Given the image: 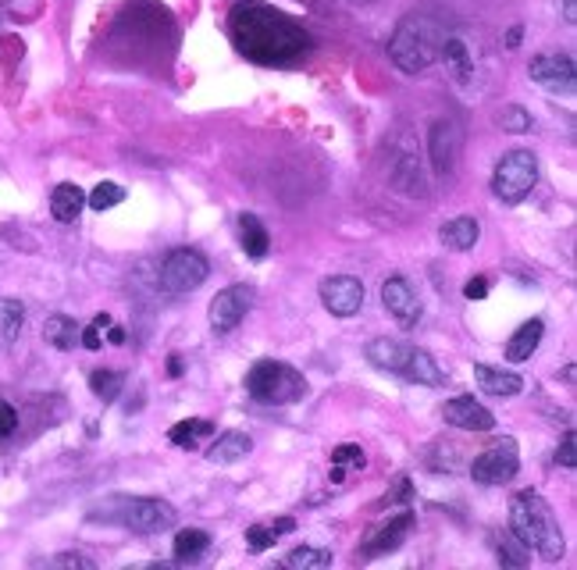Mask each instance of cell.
Listing matches in <instances>:
<instances>
[{
  "instance_id": "obj_8",
  "label": "cell",
  "mask_w": 577,
  "mask_h": 570,
  "mask_svg": "<svg viewBox=\"0 0 577 570\" xmlns=\"http://www.w3.org/2000/svg\"><path fill=\"white\" fill-rule=\"evenodd\" d=\"M207 275H211V264L193 246H179L161 261V282L168 285L171 293H193V289H200L207 282Z\"/></svg>"
},
{
  "instance_id": "obj_31",
  "label": "cell",
  "mask_w": 577,
  "mask_h": 570,
  "mask_svg": "<svg viewBox=\"0 0 577 570\" xmlns=\"http://www.w3.org/2000/svg\"><path fill=\"white\" fill-rule=\"evenodd\" d=\"M285 567L289 570H325L332 567V549H310V546H300L293 553L285 556Z\"/></svg>"
},
{
  "instance_id": "obj_3",
  "label": "cell",
  "mask_w": 577,
  "mask_h": 570,
  "mask_svg": "<svg viewBox=\"0 0 577 570\" xmlns=\"http://www.w3.org/2000/svg\"><path fill=\"white\" fill-rule=\"evenodd\" d=\"M446 29L431 15H403L389 36V61L403 75H421L439 61Z\"/></svg>"
},
{
  "instance_id": "obj_33",
  "label": "cell",
  "mask_w": 577,
  "mask_h": 570,
  "mask_svg": "<svg viewBox=\"0 0 577 570\" xmlns=\"http://www.w3.org/2000/svg\"><path fill=\"white\" fill-rule=\"evenodd\" d=\"M122 200H125V189L118 186V182H100V186L86 196V204H90L93 211H111V207H118Z\"/></svg>"
},
{
  "instance_id": "obj_39",
  "label": "cell",
  "mask_w": 577,
  "mask_h": 570,
  "mask_svg": "<svg viewBox=\"0 0 577 570\" xmlns=\"http://www.w3.org/2000/svg\"><path fill=\"white\" fill-rule=\"evenodd\" d=\"M54 567H75V570H97V563L90 560V556H82V553H61L54 556Z\"/></svg>"
},
{
  "instance_id": "obj_34",
  "label": "cell",
  "mask_w": 577,
  "mask_h": 570,
  "mask_svg": "<svg viewBox=\"0 0 577 570\" xmlns=\"http://www.w3.org/2000/svg\"><path fill=\"white\" fill-rule=\"evenodd\" d=\"M499 125H503V132H528L531 129V114L524 111L521 104H510L499 111Z\"/></svg>"
},
{
  "instance_id": "obj_2",
  "label": "cell",
  "mask_w": 577,
  "mask_h": 570,
  "mask_svg": "<svg viewBox=\"0 0 577 570\" xmlns=\"http://www.w3.org/2000/svg\"><path fill=\"white\" fill-rule=\"evenodd\" d=\"M510 531L521 538L528 549H535L545 563H560L563 553H567V542H563V531L553 506L545 503L538 492H517V496H513Z\"/></svg>"
},
{
  "instance_id": "obj_27",
  "label": "cell",
  "mask_w": 577,
  "mask_h": 570,
  "mask_svg": "<svg viewBox=\"0 0 577 570\" xmlns=\"http://www.w3.org/2000/svg\"><path fill=\"white\" fill-rule=\"evenodd\" d=\"M79 332L82 328L75 325V318H68V314H54V318H47V325H43V339H47L54 350H75Z\"/></svg>"
},
{
  "instance_id": "obj_44",
  "label": "cell",
  "mask_w": 577,
  "mask_h": 570,
  "mask_svg": "<svg viewBox=\"0 0 577 570\" xmlns=\"http://www.w3.org/2000/svg\"><path fill=\"white\" fill-rule=\"evenodd\" d=\"M521 29H524V25H513V29H510V36H506V47H517V43H521Z\"/></svg>"
},
{
  "instance_id": "obj_15",
  "label": "cell",
  "mask_w": 577,
  "mask_h": 570,
  "mask_svg": "<svg viewBox=\"0 0 577 570\" xmlns=\"http://www.w3.org/2000/svg\"><path fill=\"white\" fill-rule=\"evenodd\" d=\"M442 417H446V424L460 428V432H492V428H496V414L481 407L474 396L449 399L446 410H442Z\"/></svg>"
},
{
  "instance_id": "obj_24",
  "label": "cell",
  "mask_w": 577,
  "mask_h": 570,
  "mask_svg": "<svg viewBox=\"0 0 577 570\" xmlns=\"http://www.w3.org/2000/svg\"><path fill=\"white\" fill-rule=\"evenodd\" d=\"M289 531H296L293 517H278V521L253 524V528H246V546H250V553H264V549H271L278 538L289 535Z\"/></svg>"
},
{
  "instance_id": "obj_36",
  "label": "cell",
  "mask_w": 577,
  "mask_h": 570,
  "mask_svg": "<svg viewBox=\"0 0 577 570\" xmlns=\"http://www.w3.org/2000/svg\"><path fill=\"white\" fill-rule=\"evenodd\" d=\"M367 464V456H364V449L360 446H335L332 449V467H364Z\"/></svg>"
},
{
  "instance_id": "obj_41",
  "label": "cell",
  "mask_w": 577,
  "mask_h": 570,
  "mask_svg": "<svg viewBox=\"0 0 577 570\" xmlns=\"http://www.w3.org/2000/svg\"><path fill=\"white\" fill-rule=\"evenodd\" d=\"M107 342H114V346H125V328H118V325L107 328Z\"/></svg>"
},
{
  "instance_id": "obj_37",
  "label": "cell",
  "mask_w": 577,
  "mask_h": 570,
  "mask_svg": "<svg viewBox=\"0 0 577 570\" xmlns=\"http://www.w3.org/2000/svg\"><path fill=\"white\" fill-rule=\"evenodd\" d=\"M556 464H563V467H570V471H574V467H577V449H574V432H563V439H560V446H556Z\"/></svg>"
},
{
  "instance_id": "obj_18",
  "label": "cell",
  "mask_w": 577,
  "mask_h": 570,
  "mask_svg": "<svg viewBox=\"0 0 577 570\" xmlns=\"http://www.w3.org/2000/svg\"><path fill=\"white\" fill-rule=\"evenodd\" d=\"M82 207H86V193H82L75 182H61V186H54V193H50V214H54V221L72 225V221H79Z\"/></svg>"
},
{
  "instance_id": "obj_16",
  "label": "cell",
  "mask_w": 577,
  "mask_h": 570,
  "mask_svg": "<svg viewBox=\"0 0 577 570\" xmlns=\"http://www.w3.org/2000/svg\"><path fill=\"white\" fill-rule=\"evenodd\" d=\"M410 531H414V513H410V510L396 513V517H392L385 528L374 531L371 542L360 549V556H364V560H378V556H385V553H396V549L407 542Z\"/></svg>"
},
{
  "instance_id": "obj_5",
  "label": "cell",
  "mask_w": 577,
  "mask_h": 570,
  "mask_svg": "<svg viewBox=\"0 0 577 570\" xmlns=\"http://www.w3.org/2000/svg\"><path fill=\"white\" fill-rule=\"evenodd\" d=\"M367 360H371L378 371H389V375L407 378L417 385H446V371L439 367V360L431 357L428 350H417L410 342L399 339H374L367 342Z\"/></svg>"
},
{
  "instance_id": "obj_43",
  "label": "cell",
  "mask_w": 577,
  "mask_h": 570,
  "mask_svg": "<svg viewBox=\"0 0 577 570\" xmlns=\"http://www.w3.org/2000/svg\"><path fill=\"white\" fill-rule=\"evenodd\" d=\"M168 375H171V378L182 375V357H179V353H175V357H168Z\"/></svg>"
},
{
  "instance_id": "obj_35",
  "label": "cell",
  "mask_w": 577,
  "mask_h": 570,
  "mask_svg": "<svg viewBox=\"0 0 577 570\" xmlns=\"http://www.w3.org/2000/svg\"><path fill=\"white\" fill-rule=\"evenodd\" d=\"M114 321H111V314H97V318H93V325L90 328H82L79 332V342L82 346H86V350H100V346H104V328H111Z\"/></svg>"
},
{
  "instance_id": "obj_30",
  "label": "cell",
  "mask_w": 577,
  "mask_h": 570,
  "mask_svg": "<svg viewBox=\"0 0 577 570\" xmlns=\"http://www.w3.org/2000/svg\"><path fill=\"white\" fill-rule=\"evenodd\" d=\"M211 432H214L211 421H204V417H193V421H179V424H175V428L168 432V439H171V446L193 449L196 442L204 439V435H211Z\"/></svg>"
},
{
  "instance_id": "obj_20",
  "label": "cell",
  "mask_w": 577,
  "mask_h": 570,
  "mask_svg": "<svg viewBox=\"0 0 577 570\" xmlns=\"http://www.w3.org/2000/svg\"><path fill=\"white\" fill-rule=\"evenodd\" d=\"M474 378H478V385L488 392V396H517V392H524L521 375L499 371V367H492V364H474Z\"/></svg>"
},
{
  "instance_id": "obj_21",
  "label": "cell",
  "mask_w": 577,
  "mask_h": 570,
  "mask_svg": "<svg viewBox=\"0 0 577 570\" xmlns=\"http://www.w3.org/2000/svg\"><path fill=\"white\" fill-rule=\"evenodd\" d=\"M250 449H253V439L246 432H221L218 442L207 449V460L228 467V464H239L243 456H250Z\"/></svg>"
},
{
  "instance_id": "obj_32",
  "label": "cell",
  "mask_w": 577,
  "mask_h": 570,
  "mask_svg": "<svg viewBox=\"0 0 577 570\" xmlns=\"http://www.w3.org/2000/svg\"><path fill=\"white\" fill-rule=\"evenodd\" d=\"M25 325V307L18 300H0V342H15Z\"/></svg>"
},
{
  "instance_id": "obj_29",
  "label": "cell",
  "mask_w": 577,
  "mask_h": 570,
  "mask_svg": "<svg viewBox=\"0 0 577 570\" xmlns=\"http://www.w3.org/2000/svg\"><path fill=\"white\" fill-rule=\"evenodd\" d=\"M496 556L503 567H528L531 549L513 531H503V535H496Z\"/></svg>"
},
{
  "instance_id": "obj_26",
  "label": "cell",
  "mask_w": 577,
  "mask_h": 570,
  "mask_svg": "<svg viewBox=\"0 0 577 570\" xmlns=\"http://www.w3.org/2000/svg\"><path fill=\"white\" fill-rule=\"evenodd\" d=\"M439 57L446 61L449 68H453L456 79H460V82H471V75H474V57H471V50H467V43L460 40V36H446V40H442Z\"/></svg>"
},
{
  "instance_id": "obj_17",
  "label": "cell",
  "mask_w": 577,
  "mask_h": 570,
  "mask_svg": "<svg viewBox=\"0 0 577 570\" xmlns=\"http://www.w3.org/2000/svg\"><path fill=\"white\" fill-rule=\"evenodd\" d=\"M389 179H392V186H396L399 193H407V196H424V193H428V175H424V168H421V157H417L410 147H403L396 154Z\"/></svg>"
},
{
  "instance_id": "obj_6",
  "label": "cell",
  "mask_w": 577,
  "mask_h": 570,
  "mask_svg": "<svg viewBox=\"0 0 577 570\" xmlns=\"http://www.w3.org/2000/svg\"><path fill=\"white\" fill-rule=\"evenodd\" d=\"M246 392L264 407H293V403L307 399L310 385L303 371H296L285 360H257L246 371Z\"/></svg>"
},
{
  "instance_id": "obj_23",
  "label": "cell",
  "mask_w": 577,
  "mask_h": 570,
  "mask_svg": "<svg viewBox=\"0 0 577 570\" xmlns=\"http://www.w3.org/2000/svg\"><path fill=\"white\" fill-rule=\"evenodd\" d=\"M239 236H243V250L250 261H264V257H268L271 236L257 214H243V218H239Z\"/></svg>"
},
{
  "instance_id": "obj_19",
  "label": "cell",
  "mask_w": 577,
  "mask_h": 570,
  "mask_svg": "<svg viewBox=\"0 0 577 570\" xmlns=\"http://www.w3.org/2000/svg\"><path fill=\"white\" fill-rule=\"evenodd\" d=\"M439 239H442V246H446V250H456V253L474 250V246H478V239H481L478 218H467V214H460V218L446 221V225H442V232H439Z\"/></svg>"
},
{
  "instance_id": "obj_10",
  "label": "cell",
  "mask_w": 577,
  "mask_h": 570,
  "mask_svg": "<svg viewBox=\"0 0 577 570\" xmlns=\"http://www.w3.org/2000/svg\"><path fill=\"white\" fill-rule=\"evenodd\" d=\"M460 150H464V129L456 118H435L428 129V157H431V171L446 179L456 171V161H460Z\"/></svg>"
},
{
  "instance_id": "obj_28",
  "label": "cell",
  "mask_w": 577,
  "mask_h": 570,
  "mask_svg": "<svg viewBox=\"0 0 577 570\" xmlns=\"http://www.w3.org/2000/svg\"><path fill=\"white\" fill-rule=\"evenodd\" d=\"M122 385H125V375L122 371H114V367H97V371H90L93 396L104 399V403H114V399L122 396Z\"/></svg>"
},
{
  "instance_id": "obj_11",
  "label": "cell",
  "mask_w": 577,
  "mask_h": 570,
  "mask_svg": "<svg viewBox=\"0 0 577 570\" xmlns=\"http://www.w3.org/2000/svg\"><path fill=\"white\" fill-rule=\"evenodd\" d=\"M321 303H325L328 314H335V318H357L360 307H364L367 300V289L360 278L353 275H332L321 282Z\"/></svg>"
},
{
  "instance_id": "obj_13",
  "label": "cell",
  "mask_w": 577,
  "mask_h": 570,
  "mask_svg": "<svg viewBox=\"0 0 577 570\" xmlns=\"http://www.w3.org/2000/svg\"><path fill=\"white\" fill-rule=\"evenodd\" d=\"M382 303L385 310L392 314V321H396L399 328H414L417 321H421V296H417V289L410 285V278L403 275H389L382 282Z\"/></svg>"
},
{
  "instance_id": "obj_4",
  "label": "cell",
  "mask_w": 577,
  "mask_h": 570,
  "mask_svg": "<svg viewBox=\"0 0 577 570\" xmlns=\"http://www.w3.org/2000/svg\"><path fill=\"white\" fill-rule=\"evenodd\" d=\"M90 521L118 524V528L139 531V535H161V531L175 528L179 510L154 496H114L104 506H93Z\"/></svg>"
},
{
  "instance_id": "obj_38",
  "label": "cell",
  "mask_w": 577,
  "mask_h": 570,
  "mask_svg": "<svg viewBox=\"0 0 577 570\" xmlns=\"http://www.w3.org/2000/svg\"><path fill=\"white\" fill-rule=\"evenodd\" d=\"M18 428V410L11 407L8 399H0V439H11Z\"/></svg>"
},
{
  "instance_id": "obj_1",
  "label": "cell",
  "mask_w": 577,
  "mask_h": 570,
  "mask_svg": "<svg viewBox=\"0 0 577 570\" xmlns=\"http://www.w3.org/2000/svg\"><path fill=\"white\" fill-rule=\"evenodd\" d=\"M228 36H232V47L239 54L250 57L253 65L268 68L296 65L314 47L303 22L271 8V4H261V0H239L228 15Z\"/></svg>"
},
{
  "instance_id": "obj_9",
  "label": "cell",
  "mask_w": 577,
  "mask_h": 570,
  "mask_svg": "<svg viewBox=\"0 0 577 570\" xmlns=\"http://www.w3.org/2000/svg\"><path fill=\"white\" fill-rule=\"evenodd\" d=\"M521 471V449L513 439H503L496 446H488L485 453L474 456L471 464V478L478 485H506V481L517 478Z\"/></svg>"
},
{
  "instance_id": "obj_7",
  "label": "cell",
  "mask_w": 577,
  "mask_h": 570,
  "mask_svg": "<svg viewBox=\"0 0 577 570\" xmlns=\"http://www.w3.org/2000/svg\"><path fill=\"white\" fill-rule=\"evenodd\" d=\"M538 175H542V164L531 150H506L492 168V193L503 204H521L524 196L538 186Z\"/></svg>"
},
{
  "instance_id": "obj_40",
  "label": "cell",
  "mask_w": 577,
  "mask_h": 570,
  "mask_svg": "<svg viewBox=\"0 0 577 570\" xmlns=\"http://www.w3.org/2000/svg\"><path fill=\"white\" fill-rule=\"evenodd\" d=\"M464 296H467V300H485V296H488V278L474 275L471 282L464 285Z\"/></svg>"
},
{
  "instance_id": "obj_25",
  "label": "cell",
  "mask_w": 577,
  "mask_h": 570,
  "mask_svg": "<svg viewBox=\"0 0 577 570\" xmlns=\"http://www.w3.org/2000/svg\"><path fill=\"white\" fill-rule=\"evenodd\" d=\"M211 549V535L200 528H186L175 535V542H171V556H175V563H196L200 556Z\"/></svg>"
},
{
  "instance_id": "obj_22",
  "label": "cell",
  "mask_w": 577,
  "mask_h": 570,
  "mask_svg": "<svg viewBox=\"0 0 577 570\" xmlns=\"http://www.w3.org/2000/svg\"><path fill=\"white\" fill-rule=\"evenodd\" d=\"M542 335H545L542 321H538V318L524 321V325L510 335V342H506V360H513V364H521V360H531V353L538 350Z\"/></svg>"
},
{
  "instance_id": "obj_12",
  "label": "cell",
  "mask_w": 577,
  "mask_h": 570,
  "mask_svg": "<svg viewBox=\"0 0 577 570\" xmlns=\"http://www.w3.org/2000/svg\"><path fill=\"white\" fill-rule=\"evenodd\" d=\"M253 307V289L250 285H228L211 300V328L221 335L236 332L243 325V318Z\"/></svg>"
},
{
  "instance_id": "obj_14",
  "label": "cell",
  "mask_w": 577,
  "mask_h": 570,
  "mask_svg": "<svg viewBox=\"0 0 577 570\" xmlns=\"http://www.w3.org/2000/svg\"><path fill=\"white\" fill-rule=\"evenodd\" d=\"M528 72L531 79H535L538 86H545L549 93H574L577 65L570 54H538L531 57Z\"/></svg>"
},
{
  "instance_id": "obj_42",
  "label": "cell",
  "mask_w": 577,
  "mask_h": 570,
  "mask_svg": "<svg viewBox=\"0 0 577 570\" xmlns=\"http://www.w3.org/2000/svg\"><path fill=\"white\" fill-rule=\"evenodd\" d=\"M563 18H567V25L577 22V0H563Z\"/></svg>"
}]
</instances>
